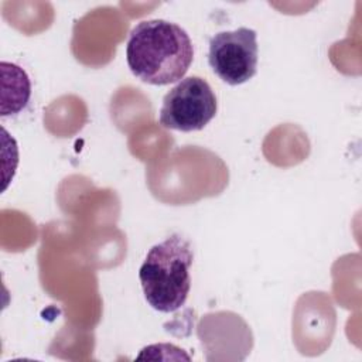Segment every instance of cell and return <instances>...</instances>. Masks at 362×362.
Returning <instances> with one entry per match:
<instances>
[{
  "mask_svg": "<svg viewBox=\"0 0 362 362\" xmlns=\"http://www.w3.org/2000/svg\"><path fill=\"white\" fill-rule=\"evenodd\" d=\"M218 102L211 85L201 76L182 78L163 98L158 122L178 132L202 130L216 115Z\"/></svg>",
  "mask_w": 362,
  "mask_h": 362,
  "instance_id": "cell-3",
  "label": "cell"
},
{
  "mask_svg": "<svg viewBox=\"0 0 362 362\" xmlns=\"http://www.w3.org/2000/svg\"><path fill=\"white\" fill-rule=\"evenodd\" d=\"M192 260V246L180 233L170 235L147 252L139 279L148 305L160 313H174L185 304Z\"/></svg>",
  "mask_w": 362,
  "mask_h": 362,
  "instance_id": "cell-2",
  "label": "cell"
},
{
  "mask_svg": "<svg viewBox=\"0 0 362 362\" xmlns=\"http://www.w3.org/2000/svg\"><path fill=\"white\" fill-rule=\"evenodd\" d=\"M257 34L247 27L216 33L209 40L208 62L215 75L236 86L252 79L257 71Z\"/></svg>",
  "mask_w": 362,
  "mask_h": 362,
  "instance_id": "cell-4",
  "label": "cell"
},
{
  "mask_svg": "<svg viewBox=\"0 0 362 362\" xmlns=\"http://www.w3.org/2000/svg\"><path fill=\"white\" fill-rule=\"evenodd\" d=\"M1 68L7 71V74L1 71V75L7 76L11 82V96L7 102L1 103V116L16 115L21 109H24L28 103V99L31 95L30 78L25 74V71L16 64L3 61Z\"/></svg>",
  "mask_w": 362,
  "mask_h": 362,
  "instance_id": "cell-5",
  "label": "cell"
},
{
  "mask_svg": "<svg viewBox=\"0 0 362 362\" xmlns=\"http://www.w3.org/2000/svg\"><path fill=\"white\" fill-rule=\"evenodd\" d=\"M194 59L188 33L175 23L156 18L137 23L129 34L126 61L140 81L164 86L180 82Z\"/></svg>",
  "mask_w": 362,
  "mask_h": 362,
  "instance_id": "cell-1",
  "label": "cell"
}]
</instances>
